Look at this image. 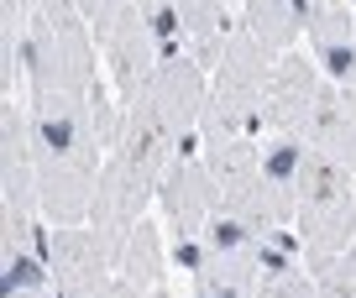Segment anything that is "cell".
<instances>
[{
    "mask_svg": "<svg viewBox=\"0 0 356 298\" xmlns=\"http://www.w3.org/2000/svg\"><path fill=\"white\" fill-rule=\"evenodd\" d=\"M351 6H356V0H351Z\"/></svg>",
    "mask_w": 356,
    "mask_h": 298,
    "instance_id": "22",
    "label": "cell"
},
{
    "mask_svg": "<svg viewBox=\"0 0 356 298\" xmlns=\"http://www.w3.org/2000/svg\"><path fill=\"white\" fill-rule=\"evenodd\" d=\"M100 63H105V78H111L115 99H121L126 110H131L136 99L147 94V84H152V74L163 68V53H157L152 42V26H147V16L136 11V0L126 6L121 16H115L111 26H105L100 37Z\"/></svg>",
    "mask_w": 356,
    "mask_h": 298,
    "instance_id": "3",
    "label": "cell"
},
{
    "mask_svg": "<svg viewBox=\"0 0 356 298\" xmlns=\"http://www.w3.org/2000/svg\"><path fill=\"white\" fill-rule=\"evenodd\" d=\"M157 183L142 163H131L126 152H105V167H100V194H95V210H89V225H136L147 215V204L157 199Z\"/></svg>",
    "mask_w": 356,
    "mask_h": 298,
    "instance_id": "9",
    "label": "cell"
},
{
    "mask_svg": "<svg viewBox=\"0 0 356 298\" xmlns=\"http://www.w3.org/2000/svg\"><path fill=\"white\" fill-rule=\"evenodd\" d=\"M74 6H79V16H84V22H89V32L100 37L105 26L115 22V16H121L126 6H131V0H74Z\"/></svg>",
    "mask_w": 356,
    "mask_h": 298,
    "instance_id": "17",
    "label": "cell"
},
{
    "mask_svg": "<svg viewBox=\"0 0 356 298\" xmlns=\"http://www.w3.org/2000/svg\"><path fill=\"white\" fill-rule=\"evenodd\" d=\"M304 37L335 89H356V6L351 0H309Z\"/></svg>",
    "mask_w": 356,
    "mask_h": 298,
    "instance_id": "7",
    "label": "cell"
},
{
    "mask_svg": "<svg viewBox=\"0 0 356 298\" xmlns=\"http://www.w3.org/2000/svg\"><path fill=\"white\" fill-rule=\"evenodd\" d=\"M6 298H58V288H11Z\"/></svg>",
    "mask_w": 356,
    "mask_h": 298,
    "instance_id": "18",
    "label": "cell"
},
{
    "mask_svg": "<svg viewBox=\"0 0 356 298\" xmlns=\"http://www.w3.org/2000/svg\"><path fill=\"white\" fill-rule=\"evenodd\" d=\"M173 11H178V26H184V42H189V58L204 74H215L225 42H231V32H236V22L225 16L231 6H225V0H173Z\"/></svg>",
    "mask_w": 356,
    "mask_h": 298,
    "instance_id": "12",
    "label": "cell"
},
{
    "mask_svg": "<svg viewBox=\"0 0 356 298\" xmlns=\"http://www.w3.org/2000/svg\"><path fill=\"white\" fill-rule=\"evenodd\" d=\"M236 26H241L252 42H262L273 58L293 53V42L304 37V22H299V11H293L289 0H246Z\"/></svg>",
    "mask_w": 356,
    "mask_h": 298,
    "instance_id": "14",
    "label": "cell"
},
{
    "mask_svg": "<svg viewBox=\"0 0 356 298\" xmlns=\"http://www.w3.org/2000/svg\"><path fill=\"white\" fill-rule=\"evenodd\" d=\"M168 267H173V256H168L163 246V225L157 220H136L131 231H126V251H121V272L131 288H142V293H152V288H168Z\"/></svg>",
    "mask_w": 356,
    "mask_h": 298,
    "instance_id": "13",
    "label": "cell"
},
{
    "mask_svg": "<svg viewBox=\"0 0 356 298\" xmlns=\"http://www.w3.org/2000/svg\"><path fill=\"white\" fill-rule=\"evenodd\" d=\"M142 105H152V110L163 115V121L173 126V131L184 136L194 152H200L194 131H200V115H204V105H210V74H204L194 58H173V63H163V68L152 74Z\"/></svg>",
    "mask_w": 356,
    "mask_h": 298,
    "instance_id": "8",
    "label": "cell"
},
{
    "mask_svg": "<svg viewBox=\"0 0 356 298\" xmlns=\"http://www.w3.org/2000/svg\"><path fill=\"white\" fill-rule=\"evenodd\" d=\"M95 194H100V167L37 163V204H42V220H53V225H89Z\"/></svg>",
    "mask_w": 356,
    "mask_h": 298,
    "instance_id": "10",
    "label": "cell"
},
{
    "mask_svg": "<svg viewBox=\"0 0 356 298\" xmlns=\"http://www.w3.org/2000/svg\"><path fill=\"white\" fill-rule=\"evenodd\" d=\"M309 277H314V298H356V267L346 256L309 267Z\"/></svg>",
    "mask_w": 356,
    "mask_h": 298,
    "instance_id": "15",
    "label": "cell"
},
{
    "mask_svg": "<svg viewBox=\"0 0 356 298\" xmlns=\"http://www.w3.org/2000/svg\"><path fill=\"white\" fill-rule=\"evenodd\" d=\"M273 63L278 58L236 26L220 53V68L210 74V99H220L225 110H241V115L262 121V94H267V78H273Z\"/></svg>",
    "mask_w": 356,
    "mask_h": 298,
    "instance_id": "6",
    "label": "cell"
},
{
    "mask_svg": "<svg viewBox=\"0 0 356 298\" xmlns=\"http://www.w3.org/2000/svg\"><path fill=\"white\" fill-rule=\"evenodd\" d=\"M320 89H325V74H320L314 58H304L299 47L283 53L278 63H273V78H267V94H262V131H273V136H304Z\"/></svg>",
    "mask_w": 356,
    "mask_h": 298,
    "instance_id": "5",
    "label": "cell"
},
{
    "mask_svg": "<svg viewBox=\"0 0 356 298\" xmlns=\"http://www.w3.org/2000/svg\"><path fill=\"white\" fill-rule=\"evenodd\" d=\"M346 262H351V267H356V241H351V251H346Z\"/></svg>",
    "mask_w": 356,
    "mask_h": 298,
    "instance_id": "19",
    "label": "cell"
},
{
    "mask_svg": "<svg viewBox=\"0 0 356 298\" xmlns=\"http://www.w3.org/2000/svg\"><path fill=\"white\" fill-rule=\"evenodd\" d=\"M346 99H351V110H356V89H346Z\"/></svg>",
    "mask_w": 356,
    "mask_h": 298,
    "instance_id": "20",
    "label": "cell"
},
{
    "mask_svg": "<svg viewBox=\"0 0 356 298\" xmlns=\"http://www.w3.org/2000/svg\"><path fill=\"white\" fill-rule=\"evenodd\" d=\"M126 231H115V225H53L42 235V256L53 267V283L89 288L100 277H115L121 272V251H126Z\"/></svg>",
    "mask_w": 356,
    "mask_h": 298,
    "instance_id": "2",
    "label": "cell"
},
{
    "mask_svg": "<svg viewBox=\"0 0 356 298\" xmlns=\"http://www.w3.org/2000/svg\"><path fill=\"white\" fill-rule=\"evenodd\" d=\"M157 210H163L168 241H194V235L204 231V220L220 210V183L210 178V167H204L200 152L178 157V163L168 167V178L157 183Z\"/></svg>",
    "mask_w": 356,
    "mask_h": 298,
    "instance_id": "4",
    "label": "cell"
},
{
    "mask_svg": "<svg viewBox=\"0 0 356 298\" xmlns=\"http://www.w3.org/2000/svg\"><path fill=\"white\" fill-rule=\"evenodd\" d=\"M225 6H236V11H241V6H246V0H225Z\"/></svg>",
    "mask_w": 356,
    "mask_h": 298,
    "instance_id": "21",
    "label": "cell"
},
{
    "mask_svg": "<svg viewBox=\"0 0 356 298\" xmlns=\"http://www.w3.org/2000/svg\"><path fill=\"white\" fill-rule=\"evenodd\" d=\"M293 231L304 241V267L335 262L351 251L356 241V173L341 163H330L325 152L309 147V163L299 178V215Z\"/></svg>",
    "mask_w": 356,
    "mask_h": 298,
    "instance_id": "1",
    "label": "cell"
},
{
    "mask_svg": "<svg viewBox=\"0 0 356 298\" xmlns=\"http://www.w3.org/2000/svg\"><path fill=\"white\" fill-rule=\"evenodd\" d=\"M304 142H309L314 152H325L330 163H341V167L356 173V110H351V99H346V89H335L330 78H325L320 99H314V110H309Z\"/></svg>",
    "mask_w": 356,
    "mask_h": 298,
    "instance_id": "11",
    "label": "cell"
},
{
    "mask_svg": "<svg viewBox=\"0 0 356 298\" xmlns=\"http://www.w3.org/2000/svg\"><path fill=\"white\" fill-rule=\"evenodd\" d=\"M257 298H314L309 267H299V272H278V277H262V283H257Z\"/></svg>",
    "mask_w": 356,
    "mask_h": 298,
    "instance_id": "16",
    "label": "cell"
}]
</instances>
